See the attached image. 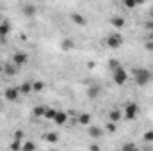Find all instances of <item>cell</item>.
<instances>
[{
  "mask_svg": "<svg viewBox=\"0 0 153 151\" xmlns=\"http://www.w3.org/2000/svg\"><path fill=\"white\" fill-rule=\"evenodd\" d=\"M105 130H107L109 133H114L116 130H117V123H114V121H111V123H107V126H105Z\"/></svg>",
  "mask_w": 153,
  "mask_h": 151,
  "instance_id": "obj_24",
  "label": "cell"
},
{
  "mask_svg": "<svg viewBox=\"0 0 153 151\" xmlns=\"http://www.w3.org/2000/svg\"><path fill=\"white\" fill-rule=\"evenodd\" d=\"M144 48H146V52H153V39H146L144 41Z\"/></svg>",
  "mask_w": 153,
  "mask_h": 151,
  "instance_id": "obj_30",
  "label": "cell"
},
{
  "mask_svg": "<svg viewBox=\"0 0 153 151\" xmlns=\"http://www.w3.org/2000/svg\"><path fill=\"white\" fill-rule=\"evenodd\" d=\"M4 96H5L7 101H16L22 94H20V89H18V87H7V89L4 91Z\"/></svg>",
  "mask_w": 153,
  "mask_h": 151,
  "instance_id": "obj_5",
  "label": "cell"
},
{
  "mask_svg": "<svg viewBox=\"0 0 153 151\" xmlns=\"http://www.w3.org/2000/svg\"><path fill=\"white\" fill-rule=\"evenodd\" d=\"M117 66H121V62H119L117 59H109V68H111V71H112V70H116Z\"/></svg>",
  "mask_w": 153,
  "mask_h": 151,
  "instance_id": "obj_27",
  "label": "cell"
},
{
  "mask_svg": "<svg viewBox=\"0 0 153 151\" xmlns=\"http://www.w3.org/2000/svg\"><path fill=\"white\" fill-rule=\"evenodd\" d=\"M71 21L75 23V25H78V27H85L87 25V20H85V16H82L80 13H71Z\"/></svg>",
  "mask_w": 153,
  "mask_h": 151,
  "instance_id": "obj_13",
  "label": "cell"
},
{
  "mask_svg": "<svg viewBox=\"0 0 153 151\" xmlns=\"http://www.w3.org/2000/svg\"><path fill=\"white\" fill-rule=\"evenodd\" d=\"M45 141H46V142H52V144H55V142L59 141V135H57L55 132H48V133H45Z\"/></svg>",
  "mask_w": 153,
  "mask_h": 151,
  "instance_id": "obj_19",
  "label": "cell"
},
{
  "mask_svg": "<svg viewBox=\"0 0 153 151\" xmlns=\"http://www.w3.org/2000/svg\"><path fill=\"white\" fill-rule=\"evenodd\" d=\"M109 119L119 124V123H121V119H123V110H121V109H117V107L111 109V112H109Z\"/></svg>",
  "mask_w": 153,
  "mask_h": 151,
  "instance_id": "obj_12",
  "label": "cell"
},
{
  "mask_svg": "<svg viewBox=\"0 0 153 151\" xmlns=\"http://www.w3.org/2000/svg\"><path fill=\"white\" fill-rule=\"evenodd\" d=\"M137 114H139V105H137V103H128V105L123 109V117H125L126 121H134V119L137 117Z\"/></svg>",
  "mask_w": 153,
  "mask_h": 151,
  "instance_id": "obj_4",
  "label": "cell"
},
{
  "mask_svg": "<svg viewBox=\"0 0 153 151\" xmlns=\"http://www.w3.org/2000/svg\"><path fill=\"white\" fill-rule=\"evenodd\" d=\"M132 76H134V82H135L139 87H146V85L153 80L152 71L146 70V68H141V66H137V68L132 70Z\"/></svg>",
  "mask_w": 153,
  "mask_h": 151,
  "instance_id": "obj_1",
  "label": "cell"
},
{
  "mask_svg": "<svg viewBox=\"0 0 153 151\" xmlns=\"http://www.w3.org/2000/svg\"><path fill=\"white\" fill-rule=\"evenodd\" d=\"M22 150H23V151L36 150V144H34V142H30V141H29V142H23V144H22Z\"/></svg>",
  "mask_w": 153,
  "mask_h": 151,
  "instance_id": "obj_25",
  "label": "cell"
},
{
  "mask_svg": "<svg viewBox=\"0 0 153 151\" xmlns=\"http://www.w3.org/2000/svg\"><path fill=\"white\" fill-rule=\"evenodd\" d=\"M100 94H102V87H100L98 84H91V85L87 87V98H89V100H96Z\"/></svg>",
  "mask_w": 153,
  "mask_h": 151,
  "instance_id": "obj_7",
  "label": "cell"
},
{
  "mask_svg": "<svg viewBox=\"0 0 153 151\" xmlns=\"http://www.w3.org/2000/svg\"><path fill=\"white\" fill-rule=\"evenodd\" d=\"M2 70H4V66H2V64H0V71H2Z\"/></svg>",
  "mask_w": 153,
  "mask_h": 151,
  "instance_id": "obj_34",
  "label": "cell"
},
{
  "mask_svg": "<svg viewBox=\"0 0 153 151\" xmlns=\"http://www.w3.org/2000/svg\"><path fill=\"white\" fill-rule=\"evenodd\" d=\"M76 123H78L80 126H89V124L93 123V115H91L89 112L78 114V117H76Z\"/></svg>",
  "mask_w": 153,
  "mask_h": 151,
  "instance_id": "obj_9",
  "label": "cell"
},
{
  "mask_svg": "<svg viewBox=\"0 0 153 151\" xmlns=\"http://www.w3.org/2000/svg\"><path fill=\"white\" fill-rule=\"evenodd\" d=\"M22 13H23L27 18H34V16H36V13H38V9H36V5H34V4H27V5H23Z\"/></svg>",
  "mask_w": 153,
  "mask_h": 151,
  "instance_id": "obj_14",
  "label": "cell"
},
{
  "mask_svg": "<svg viewBox=\"0 0 153 151\" xmlns=\"http://www.w3.org/2000/svg\"><path fill=\"white\" fill-rule=\"evenodd\" d=\"M144 29H146L148 32H153V20H148V21H144Z\"/></svg>",
  "mask_w": 153,
  "mask_h": 151,
  "instance_id": "obj_31",
  "label": "cell"
},
{
  "mask_svg": "<svg viewBox=\"0 0 153 151\" xmlns=\"http://www.w3.org/2000/svg\"><path fill=\"white\" fill-rule=\"evenodd\" d=\"M55 112H57V110H55L53 107H46V109H45V115H43V117H45V119H48V121H53Z\"/></svg>",
  "mask_w": 153,
  "mask_h": 151,
  "instance_id": "obj_20",
  "label": "cell"
},
{
  "mask_svg": "<svg viewBox=\"0 0 153 151\" xmlns=\"http://www.w3.org/2000/svg\"><path fill=\"white\" fill-rule=\"evenodd\" d=\"M45 89V82L43 80H34L32 82V91L34 93H39V91H43Z\"/></svg>",
  "mask_w": 153,
  "mask_h": 151,
  "instance_id": "obj_22",
  "label": "cell"
},
{
  "mask_svg": "<svg viewBox=\"0 0 153 151\" xmlns=\"http://www.w3.org/2000/svg\"><path fill=\"white\" fill-rule=\"evenodd\" d=\"M91 150H93V151H98V150H100V146H98V144H91Z\"/></svg>",
  "mask_w": 153,
  "mask_h": 151,
  "instance_id": "obj_33",
  "label": "cell"
},
{
  "mask_svg": "<svg viewBox=\"0 0 153 151\" xmlns=\"http://www.w3.org/2000/svg\"><path fill=\"white\" fill-rule=\"evenodd\" d=\"M152 73H153V71H152Z\"/></svg>",
  "mask_w": 153,
  "mask_h": 151,
  "instance_id": "obj_36",
  "label": "cell"
},
{
  "mask_svg": "<svg viewBox=\"0 0 153 151\" xmlns=\"http://www.w3.org/2000/svg\"><path fill=\"white\" fill-rule=\"evenodd\" d=\"M23 137H25V133H23V130H16V132L13 133V139H14V141H22Z\"/></svg>",
  "mask_w": 153,
  "mask_h": 151,
  "instance_id": "obj_26",
  "label": "cell"
},
{
  "mask_svg": "<svg viewBox=\"0 0 153 151\" xmlns=\"http://www.w3.org/2000/svg\"><path fill=\"white\" fill-rule=\"evenodd\" d=\"M123 151H132V150H137V146L134 144V142H126V144H123Z\"/></svg>",
  "mask_w": 153,
  "mask_h": 151,
  "instance_id": "obj_29",
  "label": "cell"
},
{
  "mask_svg": "<svg viewBox=\"0 0 153 151\" xmlns=\"http://www.w3.org/2000/svg\"><path fill=\"white\" fill-rule=\"evenodd\" d=\"M121 2H123V5H125L126 9H135V7L141 4L139 0H121Z\"/></svg>",
  "mask_w": 153,
  "mask_h": 151,
  "instance_id": "obj_21",
  "label": "cell"
},
{
  "mask_svg": "<svg viewBox=\"0 0 153 151\" xmlns=\"http://www.w3.org/2000/svg\"><path fill=\"white\" fill-rule=\"evenodd\" d=\"M143 139H144L146 142H153V130H148V132H144Z\"/></svg>",
  "mask_w": 153,
  "mask_h": 151,
  "instance_id": "obj_28",
  "label": "cell"
},
{
  "mask_svg": "<svg viewBox=\"0 0 153 151\" xmlns=\"http://www.w3.org/2000/svg\"><path fill=\"white\" fill-rule=\"evenodd\" d=\"M27 61H29V55H27V53H23V52H16V53L13 55V64H16L18 68L25 66V64H27Z\"/></svg>",
  "mask_w": 153,
  "mask_h": 151,
  "instance_id": "obj_6",
  "label": "cell"
},
{
  "mask_svg": "<svg viewBox=\"0 0 153 151\" xmlns=\"http://www.w3.org/2000/svg\"><path fill=\"white\" fill-rule=\"evenodd\" d=\"M0 2H2V0H0Z\"/></svg>",
  "mask_w": 153,
  "mask_h": 151,
  "instance_id": "obj_35",
  "label": "cell"
},
{
  "mask_svg": "<svg viewBox=\"0 0 153 151\" xmlns=\"http://www.w3.org/2000/svg\"><path fill=\"white\" fill-rule=\"evenodd\" d=\"M45 105H38V107H34V110H32V114H34V117H43L45 115Z\"/></svg>",
  "mask_w": 153,
  "mask_h": 151,
  "instance_id": "obj_23",
  "label": "cell"
},
{
  "mask_svg": "<svg viewBox=\"0 0 153 151\" xmlns=\"http://www.w3.org/2000/svg\"><path fill=\"white\" fill-rule=\"evenodd\" d=\"M53 123L59 124V126L66 124V123H68V112H64V110H57V112H55V117H53Z\"/></svg>",
  "mask_w": 153,
  "mask_h": 151,
  "instance_id": "obj_11",
  "label": "cell"
},
{
  "mask_svg": "<svg viewBox=\"0 0 153 151\" xmlns=\"http://www.w3.org/2000/svg\"><path fill=\"white\" fill-rule=\"evenodd\" d=\"M18 89H20V94H23V96L25 94H30L32 93V82H23Z\"/></svg>",
  "mask_w": 153,
  "mask_h": 151,
  "instance_id": "obj_18",
  "label": "cell"
},
{
  "mask_svg": "<svg viewBox=\"0 0 153 151\" xmlns=\"http://www.w3.org/2000/svg\"><path fill=\"white\" fill-rule=\"evenodd\" d=\"M109 48H112V50H116V48H119L121 44H123V36L119 34V32H114V34H109L107 38H105V41H103Z\"/></svg>",
  "mask_w": 153,
  "mask_h": 151,
  "instance_id": "obj_3",
  "label": "cell"
},
{
  "mask_svg": "<svg viewBox=\"0 0 153 151\" xmlns=\"http://www.w3.org/2000/svg\"><path fill=\"white\" fill-rule=\"evenodd\" d=\"M16 71H18V66H16V64H13V62H11V64H5V66H4V70H2V73H4V75H7V76H14V75H16Z\"/></svg>",
  "mask_w": 153,
  "mask_h": 151,
  "instance_id": "obj_16",
  "label": "cell"
},
{
  "mask_svg": "<svg viewBox=\"0 0 153 151\" xmlns=\"http://www.w3.org/2000/svg\"><path fill=\"white\" fill-rule=\"evenodd\" d=\"M76 48V43L73 41L71 38H62L61 41V50L62 52H71V50H75Z\"/></svg>",
  "mask_w": 153,
  "mask_h": 151,
  "instance_id": "obj_8",
  "label": "cell"
},
{
  "mask_svg": "<svg viewBox=\"0 0 153 151\" xmlns=\"http://www.w3.org/2000/svg\"><path fill=\"white\" fill-rule=\"evenodd\" d=\"M87 135H89V137H93V139H100V137L103 135V130H102L100 126L89 124V126H87Z\"/></svg>",
  "mask_w": 153,
  "mask_h": 151,
  "instance_id": "obj_10",
  "label": "cell"
},
{
  "mask_svg": "<svg viewBox=\"0 0 153 151\" xmlns=\"http://www.w3.org/2000/svg\"><path fill=\"white\" fill-rule=\"evenodd\" d=\"M11 32V23L9 21H2L0 23V39H5Z\"/></svg>",
  "mask_w": 153,
  "mask_h": 151,
  "instance_id": "obj_15",
  "label": "cell"
},
{
  "mask_svg": "<svg viewBox=\"0 0 153 151\" xmlns=\"http://www.w3.org/2000/svg\"><path fill=\"white\" fill-rule=\"evenodd\" d=\"M111 25H112L114 29H119V30H121V29L125 27V18H123V16H112V18H111Z\"/></svg>",
  "mask_w": 153,
  "mask_h": 151,
  "instance_id": "obj_17",
  "label": "cell"
},
{
  "mask_svg": "<svg viewBox=\"0 0 153 151\" xmlns=\"http://www.w3.org/2000/svg\"><path fill=\"white\" fill-rule=\"evenodd\" d=\"M11 150H14V151L22 150V141H14V142L11 144Z\"/></svg>",
  "mask_w": 153,
  "mask_h": 151,
  "instance_id": "obj_32",
  "label": "cell"
},
{
  "mask_svg": "<svg viewBox=\"0 0 153 151\" xmlns=\"http://www.w3.org/2000/svg\"><path fill=\"white\" fill-rule=\"evenodd\" d=\"M112 80H114L116 85H125L126 80H128V73L123 66H117L116 70H112Z\"/></svg>",
  "mask_w": 153,
  "mask_h": 151,
  "instance_id": "obj_2",
  "label": "cell"
}]
</instances>
